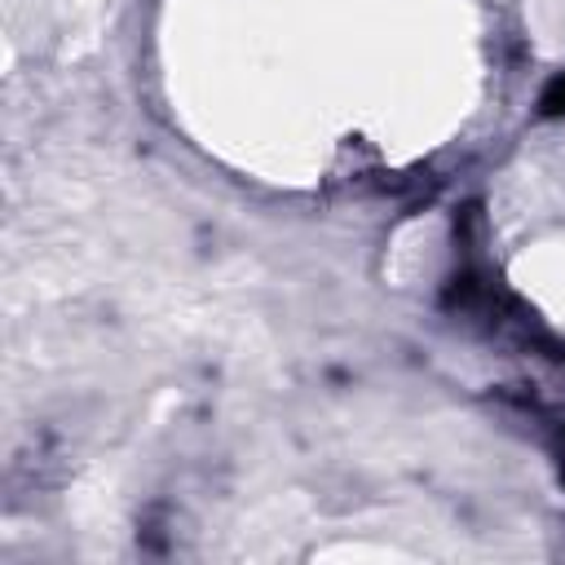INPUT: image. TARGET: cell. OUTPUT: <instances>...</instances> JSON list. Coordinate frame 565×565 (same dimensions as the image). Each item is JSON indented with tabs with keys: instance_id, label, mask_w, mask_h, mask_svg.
Returning a JSON list of instances; mask_svg holds the SVG:
<instances>
[{
	"instance_id": "6da1fadb",
	"label": "cell",
	"mask_w": 565,
	"mask_h": 565,
	"mask_svg": "<svg viewBox=\"0 0 565 565\" xmlns=\"http://www.w3.org/2000/svg\"><path fill=\"white\" fill-rule=\"evenodd\" d=\"M543 106H547V110H565V79H556V84L547 88V97H543Z\"/></svg>"
},
{
	"instance_id": "7a4b0ae2",
	"label": "cell",
	"mask_w": 565,
	"mask_h": 565,
	"mask_svg": "<svg viewBox=\"0 0 565 565\" xmlns=\"http://www.w3.org/2000/svg\"><path fill=\"white\" fill-rule=\"evenodd\" d=\"M561 472H565V441H561Z\"/></svg>"
}]
</instances>
